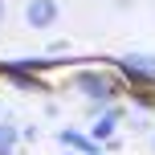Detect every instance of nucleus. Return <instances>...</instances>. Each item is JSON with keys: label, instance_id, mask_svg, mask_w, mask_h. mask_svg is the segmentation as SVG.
<instances>
[{"label": "nucleus", "instance_id": "f257e3e1", "mask_svg": "<svg viewBox=\"0 0 155 155\" xmlns=\"http://www.w3.org/2000/svg\"><path fill=\"white\" fill-rule=\"evenodd\" d=\"M74 86L82 90V98L90 102L94 110L110 106V102L123 94V78H114V74H98V70H82V74L74 78Z\"/></svg>", "mask_w": 155, "mask_h": 155}, {"label": "nucleus", "instance_id": "f03ea898", "mask_svg": "<svg viewBox=\"0 0 155 155\" xmlns=\"http://www.w3.org/2000/svg\"><path fill=\"white\" fill-rule=\"evenodd\" d=\"M118 74H123L131 86H151L155 82V53H143V49L123 53L118 57Z\"/></svg>", "mask_w": 155, "mask_h": 155}, {"label": "nucleus", "instance_id": "7ed1b4c3", "mask_svg": "<svg viewBox=\"0 0 155 155\" xmlns=\"http://www.w3.org/2000/svg\"><path fill=\"white\" fill-rule=\"evenodd\" d=\"M57 21H61V4H57V0H29V4H25V25H29V29L45 33V29H53Z\"/></svg>", "mask_w": 155, "mask_h": 155}, {"label": "nucleus", "instance_id": "20e7f679", "mask_svg": "<svg viewBox=\"0 0 155 155\" xmlns=\"http://www.w3.org/2000/svg\"><path fill=\"white\" fill-rule=\"evenodd\" d=\"M118 118H123V106H102V114H98V123L90 127V139L98 143V147H106L110 139H114V131H118Z\"/></svg>", "mask_w": 155, "mask_h": 155}, {"label": "nucleus", "instance_id": "39448f33", "mask_svg": "<svg viewBox=\"0 0 155 155\" xmlns=\"http://www.w3.org/2000/svg\"><path fill=\"white\" fill-rule=\"evenodd\" d=\"M57 143H61L65 151H90V147H98V143H94L90 135L74 131V127H61V131H57Z\"/></svg>", "mask_w": 155, "mask_h": 155}, {"label": "nucleus", "instance_id": "423d86ee", "mask_svg": "<svg viewBox=\"0 0 155 155\" xmlns=\"http://www.w3.org/2000/svg\"><path fill=\"white\" fill-rule=\"evenodd\" d=\"M16 143H21V127L0 123V155H16Z\"/></svg>", "mask_w": 155, "mask_h": 155}, {"label": "nucleus", "instance_id": "0eeeda50", "mask_svg": "<svg viewBox=\"0 0 155 155\" xmlns=\"http://www.w3.org/2000/svg\"><path fill=\"white\" fill-rule=\"evenodd\" d=\"M21 139H29V143H37V139H41V131H37V127H25V131H21Z\"/></svg>", "mask_w": 155, "mask_h": 155}, {"label": "nucleus", "instance_id": "6e6552de", "mask_svg": "<svg viewBox=\"0 0 155 155\" xmlns=\"http://www.w3.org/2000/svg\"><path fill=\"white\" fill-rule=\"evenodd\" d=\"M82 155H102V147H90V151H82Z\"/></svg>", "mask_w": 155, "mask_h": 155}, {"label": "nucleus", "instance_id": "1a4fd4ad", "mask_svg": "<svg viewBox=\"0 0 155 155\" xmlns=\"http://www.w3.org/2000/svg\"><path fill=\"white\" fill-rule=\"evenodd\" d=\"M4 12H8V8H4V0H0V25H4Z\"/></svg>", "mask_w": 155, "mask_h": 155}, {"label": "nucleus", "instance_id": "9d476101", "mask_svg": "<svg viewBox=\"0 0 155 155\" xmlns=\"http://www.w3.org/2000/svg\"><path fill=\"white\" fill-rule=\"evenodd\" d=\"M65 155H82V151H65Z\"/></svg>", "mask_w": 155, "mask_h": 155}]
</instances>
